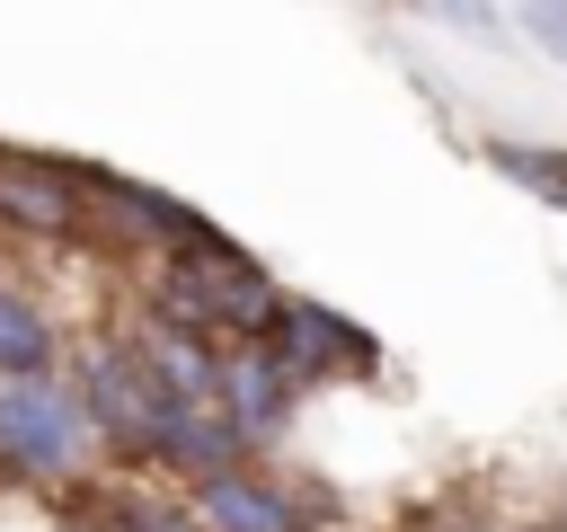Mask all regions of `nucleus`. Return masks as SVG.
<instances>
[{
  "mask_svg": "<svg viewBox=\"0 0 567 532\" xmlns=\"http://www.w3.org/2000/svg\"><path fill=\"white\" fill-rule=\"evenodd\" d=\"M275 301H284V275H266L221 231L204 248H186V257H151V284H142V310L204 337V346H266Z\"/></svg>",
  "mask_w": 567,
  "mask_h": 532,
  "instance_id": "f257e3e1",
  "label": "nucleus"
},
{
  "mask_svg": "<svg viewBox=\"0 0 567 532\" xmlns=\"http://www.w3.org/2000/svg\"><path fill=\"white\" fill-rule=\"evenodd\" d=\"M115 337H124L133 364L159 381V399L213 408V364H221V346H204V337H186V328H168V319H151V310H133V328H115Z\"/></svg>",
  "mask_w": 567,
  "mask_h": 532,
  "instance_id": "1a4fd4ad",
  "label": "nucleus"
},
{
  "mask_svg": "<svg viewBox=\"0 0 567 532\" xmlns=\"http://www.w3.org/2000/svg\"><path fill=\"white\" fill-rule=\"evenodd\" d=\"M27 372H62V328L27 284H0V381H27Z\"/></svg>",
  "mask_w": 567,
  "mask_h": 532,
  "instance_id": "9d476101",
  "label": "nucleus"
},
{
  "mask_svg": "<svg viewBox=\"0 0 567 532\" xmlns=\"http://www.w3.org/2000/svg\"><path fill=\"white\" fill-rule=\"evenodd\" d=\"M213 231H221V222L195 213V204H177L168 186H142V177L89 160V239H106L115 257H186V248H204Z\"/></svg>",
  "mask_w": 567,
  "mask_h": 532,
  "instance_id": "20e7f679",
  "label": "nucleus"
},
{
  "mask_svg": "<svg viewBox=\"0 0 567 532\" xmlns=\"http://www.w3.org/2000/svg\"><path fill=\"white\" fill-rule=\"evenodd\" d=\"M62 381L80 390V408H89L97 452L115 461V479H124V470H151V452H159V434H168L177 399H159V381L133 364V346H124V337H80Z\"/></svg>",
  "mask_w": 567,
  "mask_h": 532,
  "instance_id": "7ed1b4c3",
  "label": "nucleus"
},
{
  "mask_svg": "<svg viewBox=\"0 0 567 532\" xmlns=\"http://www.w3.org/2000/svg\"><path fill=\"white\" fill-rule=\"evenodd\" d=\"M266 355L284 364L292 390H319V381H372L381 372V337L310 293H284L275 301V328H266Z\"/></svg>",
  "mask_w": 567,
  "mask_h": 532,
  "instance_id": "423d86ee",
  "label": "nucleus"
},
{
  "mask_svg": "<svg viewBox=\"0 0 567 532\" xmlns=\"http://www.w3.org/2000/svg\"><path fill=\"white\" fill-rule=\"evenodd\" d=\"M0 239H89V160L0 151Z\"/></svg>",
  "mask_w": 567,
  "mask_h": 532,
  "instance_id": "0eeeda50",
  "label": "nucleus"
},
{
  "mask_svg": "<svg viewBox=\"0 0 567 532\" xmlns=\"http://www.w3.org/2000/svg\"><path fill=\"white\" fill-rule=\"evenodd\" d=\"M292 408H301V390L284 381V364L266 355V346H221V364H213V417L257 452V443H275L284 426H292Z\"/></svg>",
  "mask_w": 567,
  "mask_h": 532,
  "instance_id": "6e6552de",
  "label": "nucleus"
},
{
  "mask_svg": "<svg viewBox=\"0 0 567 532\" xmlns=\"http://www.w3.org/2000/svg\"><path fill=\"white\" fill-rule=\"evenodd\" d=\"M97 426L80 408V390L62 372H27V381H0V479H27V488H80L97 479Z\"/></svg>",
  "mask_w": 567,
  "mask_h": 532,
  "instance_id": "f03ea898",
  "label": "nucleus"
},
{
  "mask_svg": "<svg viewBox=\"0 0 567 532\" xmlns=\"http://www.w3.org/2000/svg\"><path fill=\"white\" fill-rule=\"evenodd\" d=\"M558 532H567V514H558Z\"/></svg>",
  "mask_w": 567,
  "mask_h": 532,
  "instance_id": "2eb2a0df",
  "label": "nucleus"
},
{
  "mask_svg": "<svg viewBox=\"0 0 567 532\" xmlns=\"http://www.w3.org/2000/svg\"><path fill=\"white\" fill-rule=\"evenodd\" d=\"M0 284H9V239H0Z\"/></svg>",
  "mask_w": 567,
  "mask_h": 532,
  "instance_id": "4468645a",
  "label": "nucleus"
},
{
  "mask_svg": "<svg viewBox=\"0 0 567 532\" xmlns=\"http://www.w3.org/2000/svg\"><path fill=\"white\" fill-rule=\"evenodd\" d=\"M514 27H523L540 53H558V62H567V0H532V9H514Z\"/></svg>",
  "mask_w": 567,
  "mask_h": 532,
  "instance_id": "f8f14e48",
  "label": "nucleus"
},
{
  "mask_svg": "<svg viewBox=\"0 0 567 532\" xmlns=\"http://www.w3.org/2000/svg\"><path fill=\"white\" fill-rule=\"evenodd\" d=\"M487 168L567 213V151H558V142H487Z\"/></svg>",
  "mask_w": 567,
  "mask_h": 532,
  "instance_id": "9b49d317",
  "label": "nucleus"
},
{
  "mask_svg": "<svg viewBox=\"0 0 567 532\" xmlns=\"http://www.w3.org/2000/svg\"><path fill=\"white\" fill-rule=\"evenodd\" d=\"M399 532H496V523H487L478 505H416Z\"/></svg>",
  "mask_w": 567,
  "mask_h": 532,
  "instance_id": "ddd939ff",
  "label": "nucleus"
},
{
  "mask_svg": "<svg viewBox=\"0 0 567 532\" xmlns=\"http://www.w3.org/2000/svg\"><path fill=\"white\" fill-rule=\"evenodd\" d=\"M186 514L204 532H328L337 523V497L319 479H275V470L239 461V470L195 479L186 488Z\"/></svg>",
  "mask_w": 567,
  "mask_h": 532,
  "instance_id": "39448f33",
  "label": "nucleus"
}]
</instances>
